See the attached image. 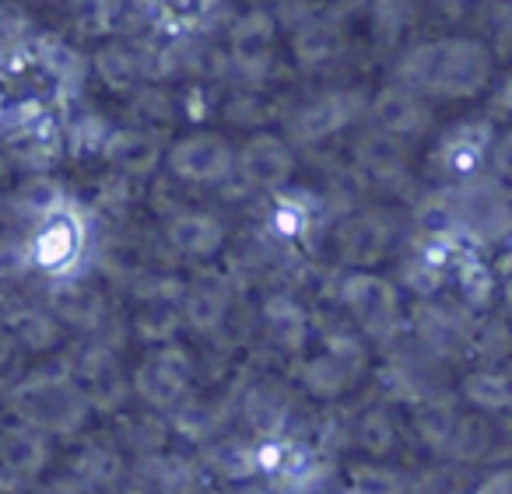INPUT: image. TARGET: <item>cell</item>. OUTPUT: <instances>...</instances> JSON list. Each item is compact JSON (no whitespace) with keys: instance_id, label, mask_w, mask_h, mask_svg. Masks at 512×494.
<instances>
[{"instance_id":"1","label":"cell","mask_w":512,"mask_h":494,"mask_svg":"<svg viewBox=\"0 0 512 494\" xmlns=\"http://www.w3.org/2000/svg\"><path fill=\"white\" fill-rule=\"evenodd\" d=\"M495 57L484 43L467 36L418 43L397 60V85L418 92L421 99H474L488 88Z\"/></svg>"},{"instance_id":"2","label":"cell","mask_w":512,"mask_h":494,"mask_svg":"<svg viewBox=\"0 0 512 494\" xmlns=\"http://www.w3.org/2000/svg\"><path fill=\"white\" fill-rule=\"evenodd\" d=\"M341 302L348 316L355 319L358 333L369 340H390L404 323V298L400 288L372 270H355L344 277Z\"/></svg>"},{"instance_id":"3","label":"cell","mask_w":512,"mask_h":494,"mask_svg":"<svg viewBox=\"0 0 512 494\" xmlns=\"http://www.w3.org/2000/svg\"><path fill=\"white\" fill-rule=\"evenodd\" d=\"M365 361H369V351H365L362 333L334 330L327 337V344H323V351L306 361L302 382L320 400H334V396L348 393L355 386L358 375L365 372Z\"/></svg>"},{"instance_id":"4","label":"cell","mask_w":512,"mask_h":494,"mask_svg":"<svg viewBox=\"0 0 512 494\" xmlns=\"http://www.w3.org/2000/svg\"><path fill=\"white\" fill-rule=\"evenodd\" d=\"M470 330H474V316L463 305L425 298L414 309V337L432 361H453L467 354Z\"/></svg>"},{"instance_id":"5","label":"cell","mask_w":512,"mask_h":494,"mask_svg":"<svg viewBox=\"0 0 512 494\" xmlns=\"http://www.w3.org/2000/svg\"><path fill=\"white\" fill-rule=\"evenodd\" d=\"M393 239H397V228L383 211L348 214L334 232V246L348 267H376L390 253Z\"/></svg>"},{"instance_id":"6","label":"cell","mask_w":512,"mask_h":494,"mask_svg":"<svg viewBox=\"0 0 512 494\" xmlns=\"http://www.w3.org/2000/svg\"><path fill=\"white\" fill-rule=\"evenodd\" d=\"M491 127L488 123H456L453 130L442 134V141L435 144L432 165L449 179V183L463 186L470 179H477L481 165L488 162L491 148Z\"/></svg>"},{"instance_id":"7","label":"cell","mask_w":512,"mask_h":494,"mask_svg":"<svg viewBox=\"0 0 512 494\" xmlns=\"http://www.w3.org/2000/svg\"><path fill=\"white\" fill-rule=\"evenodd\" d=\"M362 109V92H323L292 116V137L299 144H320L327 137L341 134L348 123H355Z\"/></svg>"},{"instance_id":"8","label":"cell","mask_w":512,"mask_h":494,"mask_svg":"<svg viewBox=\"0 0 512 494\" xmlns=\"http://www.w3.org/2000/svg\"><path fill=\"white\" fill-rule=\"evenodd\" d=\"M369 116H372V127L383 130V134L400 137V141H414V137L425 134L428 123H432L428 102L404 85L379 88L369 99Z\"/></svg>"},{"instance_id":"9","label":"cell","mask_w":512,"mask_h":494,"mask_svg":"<svg viewBox=\"0 0 512 494\" xmlns=\"http://www.w3.org/2000/svg\"><path fill=\"white\" fill-rule=\"evenodd\" d=\"M274 39H278V25L267 11H249L228 32V53L232 64L239 67L246 78H264L267 67L274 64Z\"/></svg>"},{"instance_id":"10","label":"cell","mask_w":512,"mask_h":494,"mask_svg":"<svg viewBox=\"0 0 512 494\" xmlns=\"http://www.w3.org/2000/svg\"><path fill=\"white\" fill-rule=\"evenodd\" d=\"M235 169L256 190H278L292 179L295 155L281 137L274 134H256L246 148L235 155Z\"/></svg>"},{"instance_id":"11","label":"cell","mask_w":512,"mask_h":494,"mask_svg":"<svg viewBox=\"0 0 512 494\" xmlns=\"http://www.w3.org/2000/svg\"><path fill=\"white\" fill-rule=\"evenodd\" d=\"M172 172L190 183H221L235 169V155L221 137L193 134L172 148Z\"/></svg>"},{"instance_id":"12","label":"cell","mask_w":512,"mask_h":494,"mask_svg":"<svg viewBox=\"0 0 512 494\" xmlns=\"http://www.w3.org/2000/svg\"><path fill=\"white\" fill-rule=\"evenodd\" d=\"M355 162L376 183H397L407 172V144L400 137L369 127L355 141Z\"/></svg>"},{"instance_id":"13","label":"cell","mask_w":512,"mask_h":494,"mask_svg":"<svg viewBox=\"0 0 512 494\" xmlns=\"http://www.w3.org/2000/svg\"><path fill=\"white\" fill-rule=\"evenodd\" d=\"M463 400L484 417H505L512 410V375L502 368L481 365L463 379Z\"/></svg>"},{"instance_id":"14","label":"cell","mask_w":512,"mask_h":494,"mask_svg":"<svg viewBox=\"0 0 512 494\" xmlns=\"http://www.w3.org/2000/svg\"><path fill=\"white\" fill-rule=\"evenodd\" d=\"M341 50H344V32L334 18H306L292 36L295 60L306 67L330 64Z\"/></svg>"},{"instance_id":"15","label":"cell","mask_w":512,"mask_h":494,"mask_svg":"<svg viewBox=\"0 0 512 494\" xmlns=\"http://www.w3.org/2000/svg\"><path fill=\"white\" fill-rule=\"evenodd\" d=\"M456 421H460V414H456V407L446 396L432 393L414 403V435H418V442L425 445L428 452H435V456H446V445H449V438H453Z\"/></svg>"},{"instance_id":"16","label":"cell","mask_w":512,"mask_h":494,"mask_svg":"<svg viewBox=\"0 0 512 494\" xmlns=\"http://www.w3.org/2000/svg\"><path fill=\"white\" fill-rule=\"evenodd\" d=\"M495 452V421L477 410L460 414L453 428V438L446 445V459L449 463H481Z\"/></svg>"},{"instance_id":"17","label":"cell","mask_w":512,"mask_h":494,"mask_svg":"<svg viewBox=\"0 0 512 494\" xmlns=\"http://www.w3.org/2000/svg\"><path fill=\"white\" fill-rule=\"evenodd\" d=\"M414 228L421 239H456L460 235V211H456V190L428 193L414 207Z\"/></svg>"},{"instance_id":"18","label":"cell","mask_w":512,"mask_h":494,"mask_svg":"<svg viewBox=\"0 0 512 494\" xmlns=\"http://www.w3.org/2000/svg\"><path fill=\"white\" fill-rule=\"evenodd\" d=\"M169 239L190 256H211L221 246L225 232L211 214H179L169 225Z\"/></svg>"},{"instance_id":"19","label":"cell","mask_w":512,"mask_h":494,"mask_svg":"<svg viewBox=\"0 0 512 494\" xmlns=\"http://www.w3.org/2000/svg\"><path fill=\"white\" fill-rule=\"evenodd\" d=\"M470 354L481 358V365L498 368L502 361L512 358V323L502 316H488V319H477L474 330H470Z\"/></svg>"},{"instance_id":"20","label":"cell","mask_w":512,"mask_h":494,"mask_svg":"<svg viewBox=\"0 0 512 494\" xmlns=\"http://www.w3.org/2000/svg\"><path fill=\"white\" fill-rule=\"evenodd\" d=\"M414 0H372L369 25L379 46H397L414 29Z\"/></svg>"},{"instance_id":"21","label":"cell","mask_w":512,"mask_h":494,"mask_svg":"<svg viewBox=\"0 0 512 494\" xmlns=\"http://www.w3.org/2000/svg\"><path fill=\"white\" fill-rule=\"evenodd\" d=\"M351 435H355V442L376 459L390 456V452L397 449V424H393L390 410H386L383 403H376V407L365 410V414L358 417V424H355Z\"/></svg>"},{"instance_id":"22","label":"cell","mask_w":512,"mask_h":494,"mask_svg":"<svg viewBox=\"0 0 512 494\" xmlns=\"http://www.w3.org/2000/svg\"><path fill=\"white\" fill-rule=\"evenodd\" d=\"M267 326H271L274 340L288 351H299L306 344V312L295 298L278 295L267 302Z\"/></svg>"},{"instance_id":"23","label":"cell","mask_w":512,"mask_h":494,"mask_svg":"<svg viewBox=\"0 0 512 494\" xmlns=\"http://www.w3.org/2000/svg\"><path fill=\"white\" fill-rule=\"evenodd\" d=\"M456 267H460V284H463L467 305L484 309V305L491 302V295H495V277H491V270L477 260H460Z\"/></svg>"},{"instance_id":"24","label":"cell","mask_w":512,"mask_h":494,"mask_svg":"<svg viewBox=\"0 0 512 494\" xmlns=\"http://www.w3.org/2000/svg\"><path fill=\"white\" fill-rule=\"evenodd\" d=\"M285 417H288V400L274 393V389H256L249 396V421L260 431H278Z\"/></svg>"},{"instance_id":"25","label":"cell","mask_w":512,"mask_h":494,"mask_svg":"<svg viewBox=\"0 0 512 494\" xmlns=\"http://www.w3.org/2000/svg\"><path fill=\"white\" fill-rule=\"evenodd\" d=\"M344 494H407V487L393 470H383V466H362V470H355L351 487Z\"/></svg>"},{"instance_id":"26","label":"cell","mask_w":512,"mask_h":494,"mask_svg":"<svg viewBox=\"0 0 512 494\" xmlns=\"http://www.w3.org/2000/svg\"><path fill=\"white\" fill-rule=\"evenodd\" d=\"M113 158H120L130 172H148L151 165H155V144L141 134H123Z\"/></svg>"},{"instance_id":"27","label":"cell","mask_w":512,"mask_h":494,"mask_svg":"<svg viewBox=\"0 0 512 494\" xmlns=\"http://www.w3.org/2000/svg\"><path fill=\"white\" fill-rule=\"evenodd\" d=\"M95 67H99L109 85H127V81L134 78V60H130L127 50H120V46H106V50L95 57Z\"/></svg>"},{"instance_id":"28","label":"cell","mask_w":512,"mask_h":494,"mask_svg":"<svg viewBox=\"0 0 512 494\" xmlns=\"http://www.w3.org/2000/svg\"><path fill=\"white\" fill-rule=\"evenodd\" d=\"M488 162H491V169H495L498 179H509L512 183V123L498 137H491Z\"/></svg>"},{"instance_id":"29","label":"cell","mask_w":512,"mask_h":494,"mask_svg":"<svg viewBox=\"0 0 512 494\" xmlns=\"http://www.w3.org/2000/svg\"><path fill=\"white\" fill-rule=\"evenodd\" d=\"M190 312H193V319H197V326L218 323L221 312H225V295H218V291H200V295L193 298Z\"/></svg>"},{"instance_id":"30","label":"cell","mask_w":512,"mask_h":494,"mask_svg":"<svg viewBox=\"0 0 512 494\" xmlns=\"http://www.w3.org/2000/svg\"><path fill=\"white\" fill-rule=\"evenodd\" d=\"M491 0H442V11H446L449 22H470V18L488 15Z\"/></svg>"},{"instance_id":"31","label":"cell","mask_w":512,"mask_h":494,"mask_svg":"<svg viewBox=\"0 0 512 494\" xmlns=\"http://www.w3.org/2000/svg\"><path fill=\"white\" fill-rule=\"evenodd\" d=\"M488 113H491V120H509L512 116V74H505V78L495 85V95H491V102H488Z\"/></svg>"},{"instance_id":"32","label":"cell","mask_w":512,"mask_h":494,"mask_svg":"<svg viewBox=\"0 0 512 494\" xmlns=\"http://www.w3.org/2000/svg\"><path fill=\"white\" fill-rule=\"evenodd\" d=\"M407 494H460V487L453 484L449 473H428V477H421Z\"/></svg>"},{"instance_id":"33","label":"cell","mask_w":512,"mask_h":494,"mask_svg":"<svg viewBox=\"0 0 512 494\" xmlns=\"http://www.w3.org/2000/svg\"><path fill=\"white\" fill-rule=\"evenodd\" d=\"M474 494H512V466H502L474 487Z\"/></svg>"},{"instance_id":"34","label":"cell","mask_w":512,"mask_h":494,"mask_svg":"<svg viewBox=\"0 0 512 494\" xmlns=\"http://www.w3.org/2000/svg\"><path fill=\"white\" fill-rule=\"evenodd\" d=\"M488 11H491V22H502V18H512V0H491Z\"/></svg>"},{"instance_id":"35","label":"cell","mask_w":512,"mask_h":494,"mask_svg":"<svg viewBox=\"0 0 512 494\" xmlns=\"http://www.w3.org/2000/svg\"><path fill=\"white\" fill-rule=\"evenodd\" d=\"M505 309H509V316H512V277H509V281H505Z\"/></svg>"},{"instance_id":"36","label":"cell","mask_w":512,"mask_h":494,"mask_svg":"<svg viewBox=\"0 0 512 494\" xmlns=\"http://www.w3.org/2000/svg\"><path fill=\"white\" fill-rule=\"evenodd\" d=\"M64 4H88V0H64Z\"/></svg>"}]
</instances>
